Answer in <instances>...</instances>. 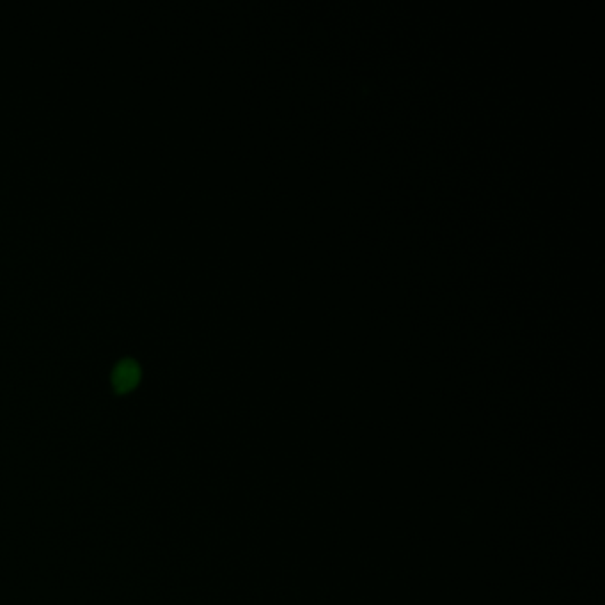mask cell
I'll return each instance as SVG.
<instances>
[{
    "label": "cell",
    "mask_w": 605,
    "mask_h": 605,
    "mask_svg": "<svg viewBox=\"0 0 605 605\" xmlns=\"http://www.w3.org/2000/svg\"><path fill=\"white\" fill-rule=\"evenodd\" d=\"M140 366L133 358H123L112 373V383L117 392H128L139 383Z\"/></svg>",
    "instance_id": "6da1fadb"
}]
</instances>
